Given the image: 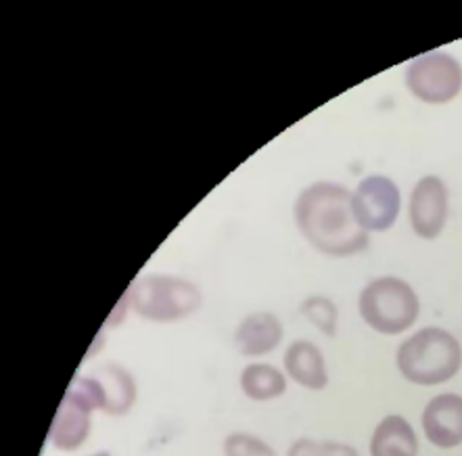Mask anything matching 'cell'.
Returning <instances> with one entry per match:
<instances>
[{
    "label": "cell",
    "instance_id": "11",
    "mask_svg": "<svg viewBox=\"0 0 462 456\" xmlns=\"http://www.w3.org/2000/svg\"><path fill=\"white\" fill-rule=\"evenodd\" d=\"M285 368L295 383L314 392L325 389L328 383L325 356L312 341H293L285 352Z\"/></svg>",
    "mask_w": 462,
    "mask_h": 456
},
{
    "label": "cell",
    "instance_id": "3",
    "mask_svg": "<svg viewBox=\"0 0 462 456\" xmlns=\"http://www.w3.org/2000/svg\"><path fill=\"white\" fill-rule=\"evenodd\" d=\"M126 300L141 319L153 322L182 321L201 306L197 285L171 275H147L134 281Z\"/></svg>",
    "mask_w": 462,
    "mask_h": 456
},
{
    "label": "cell",
    "instance_id": "7",
    "mask_svg": "<svg viewBox=\"0 0 462 456\" xmlns=\"http://www.w3.org/2000/svg\"><path fill=\"white\" fill-rule=\"evenodd\" d=\"M411 227L420 239H438L448 218V189L438 176H422L408 206Z\"/></svg>",
    "mask_w": 462,
    "mask_h": 456
},
{
    "label": "cell",
    "instance_id": "17",
    "mask_svg": "<svg viewBox=\"0 0 462 456\" xmlns=\"http://www.w3.org/2000/svg\"><path fill=\"white\" fill-rule=\"evenodd\" d=\"M287 456H360L356 448L347 444H339V442H319L301 438L289 448Z\"/></svg>",
    "mask_w": 462,
    "mask_h": 456
},
{
    "label": "cell",
    "instance_id": "8",
    "mask_svg": "<svg viewBox=\"0 0 462 456\" xmlns=\"http://www.w3.org/2000/svg\"><path fill=\"white\" fill-rule=\"evenodd\" d=\"M92 408L76 389H68L61 405L52 419L49 438L51 444L63 452H74L80 448L90 433V414Z\"/></svg>",
    "mask_w": 462,
    "mask_h": 456
},
{
    "label": "cell",
    "instance_id": "13",
    "mask_svg": "<svg viewBox=\"0 0 462 456\" xmlns=\"http://www.w3.org/2000/svg\"><path fill=\"white\" fill-rule=\"evenodd\" d=\"M92 377L103 387L105 413L114 416L126 414L136 400V383L126 368L116 365V362H109V365L95 368Z\"/></svg>",
    "mask_w": 462,
    "mask_h": 456
},
{
    "label": "cell",
    "instance_id": "16",
    "mask_svg": "<svg viewBox=\"0 0 462 456\" xmlns=\"http://www.w3.org/2000/svg\"><path fill=\"white\" fill-rule=\"evenodd\" d=\"M224 456H276L266 442L252 433H230L224 440Z\"/></svg>",
    "mask_w": 462,
    "mask_h": 456
},
{
    "label": "cell",
    "instance_id": "18",
    "mask_svg": "<svg viewBox=\"0 0 462 456\" xmlns=\"http://www.w3.org/2000/svg\"><path fill=\"white\" fill-rule=\"evenodd\" d=\"M92 456H111L109 452H97V454H92Z\"/></svg>",
    "mask_w": 462,
    "mask_h": 456
},
{
    "label": "cell",
    "instance_id": "1",
    "mask_svg": "<svg viewBox=\"0 0 462 456\" xmlns=\"http://www.w3.org/2000/svg\"><path fill=\"white\" fill-rule=\"evenodd\" d=\"M295 222L310 246L327 256L347 257L368 247V233L354 216L352 193L335 182L303 189L295 203Z\"/></svg>",
    "mask_w": 462,
    "mask_h": 456
},
{
    "label": "cell",
    "instance_id": "2",
    "mask_svg": "<svg viewBox=\"0 0 462 456\" xmlns=\"http://www.w3.org/2000/svg\"><path fill=\"white\" fill-rule=\"evenodd\" d=\"M462 367V348L457 337L438 327L420 329L398 349V368L417 386L450 381Z\"/></svg>",
    "mask_w": 462,
    "mask_h": 456
},
{
    "label": "cell",
    "instance_id": "6",
    "mask_svg": "<svg viewBox=\"0 0 462 456\" xmlns=\"http://www.w3.org/2000/svg\"><path fill=\"white\" fill-rule=\"evenodd\" d=\"M354 216L362 228L366 230H387L398 220L402 195L395 182L387 176H366L352 193Z\"/></svg>",
    "mask_w": 462,
    "mask_h": 456
},
{
    "label": "cell",
    "instance_id": "10",
    "mask_svg": "<svg viewBox=\"0 0 462 456\" xmlns=\"http://www.w3.org/2000/svg\"><path fill=\"white\" fill-rule=\"evenodd\" d=\"M235 341L243 356H266L282 341V325L270 312L249 314L236 327Z\"/></svg>",
    "mask_w": 462,
    "mask_h": 456
},
{
    "label": "cell",
    "instance_id": "12",
    "mask_svg": "<svg viewBox=\"0 0 462 456\" xmlns=\"http://www.w3.org/2000/svg\"><path fill=\"white\" fill-rule=\"evenodd\" d=\"M371 456H419V440L411 423L400 414H389L374 429Z\"/></svg>",
    "mask_w": 462,
    "mask_h": 456
},
{
    "label": "cell",
    "instance_id": "5",
    "mask_svg": "<svg viewBox=\"0 0 462 456\" xmlns=\"http://www.w3.org/2000/svg\"><path fill=\"white\" fill-rule=\"evenodd\" d=\"M406 86L422 103H450L462 90V65L448 52H429L408 65Z\"/></svg>",
    "mask_w": 462,
    "mask_h": 456
},
{
    "label": "cell",
    "instance_id": "9",
    "mask_svg": "<svg viewBox=\"0 0 462 456\" xmlns=\"http://www.w3.org/2000/svg\"><path fill=\"white\" fill-rule=\"evenodd\" d=\"M422 432L438 448L462 444V396L439 394L422 411Z\"/></svg>",
    "mask_w": 462,
    "mask_h": 456
},
{
    "label": "cell",
    "instance_id": "15",
    "mask_svg": "<svg viewBox=\"0 0 462 456\" xmlns=\"http://www.w3.org/2000/svg\"><path fill=\"white\" fill-rule=\"evenodd\" d=\"M301 314L310 322H314L322 333L333 337L337 331V308L327 297H308L301 303Z\"/></svg>",
    "mask_w": 462,
    "mask_h": 456
},
{
    "label": "cell",
    "instance_id": "4",
    "mask_svg": "<svg viewBox=\"0 0 462 456\" xmlns=\"http://www.w3.org/2000/svg\"><path fill=\"white\" fill-rule=\"evenodd\" d=\"M358 310L366 325L377 333L398 335L417 322L420 303L406 281L381 276L362 289Z\"/></svg>",
    "mask_w": 462,
    "mask_h": 456
},
{
    "label": "cell",
    "instance_id": "14",
    "mask_svg": "<svg viewBox=\"0 0 462 456\" xmlns=\"http://www.w3.org/2000/svg\"><path fill=\"white\" fill-rule=\"evenodd\" d=\"M239 381L243 394L255 402L274 400L287 389L285 375L273 365H249L243 368Z\"/></svg>",
    "mask_w": 462,
    "mask_h": 456
}]
</instances>
